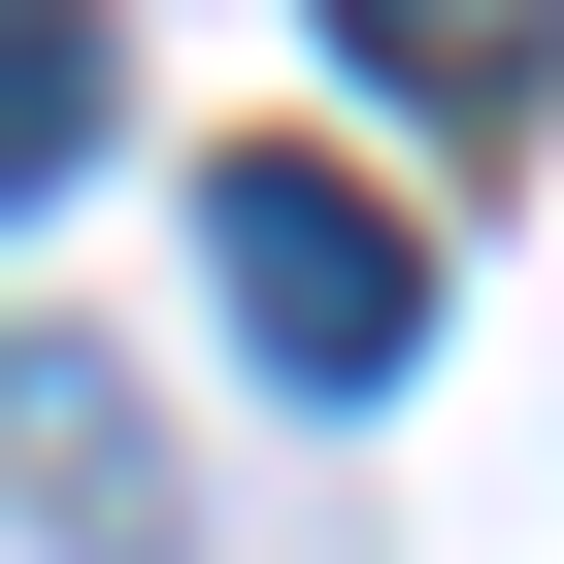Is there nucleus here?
Instances as JSON below:
<instances>
[{
    "mask_svg": "<svg viewBox=\"0 0 564 564\" xmlns=\"http://www.w3.org/2000/svg\"><path fill=\"white\" fill-rule=\"evenodd\" d=\"M199 300H232L265 399H399V366H432V232H399L366 166L265 133V166H199Z\"/></svg>",
    "mask_w": 564,
    "mask_h": 564,
    "instance_id": "nucleus-1",
    "label": "nucleus"
},
{
    "mask_svg": "<svg viewBox=\"0 0 564 564\" xmlns=\"http://www.w3.org/2000/svg\"><path fill=\"white\" fill-rule=\"evenodd\" d=\"M0 498H34L67 564H166V465H133V399H100V366H0Z\"/></svg>",
    "mask_w": 564,
    "mask_h": 564,
    "instance_id": "nucleus-2",
    "label": "nucleus"
},
{
    "mask_svg": "<svg viewBox=\"0 0 564 564\" xmlns=\"http://www.w3.org/2000/svg\"><path fill=\"white\" fill-rule=\"evenodd\" d=\"M133 133V67H100V0H0V199H67Z\"/></svg>",
    "mask_w": 564,
    "mask_h": 564,
    "instance_id": "nucleus-3",
    "label": "nucleus"
},
{
    "mask_svg": "<svg viewBox=\"0 0 564 564\" xmlns=\"http://www.w3.org/2000/svg\"><path fill=\"white\" fill-rule=\"evenodd\" d=\"M333 34H366V67H399V100H432V133H498V100H531V67H564V0H333Z\"/></svg>",
    "mask_w": 564,
    "mask_h": 564,
    "instance_id": "nucleus-4",
    "label": "nucleus"
}]
</instances>
